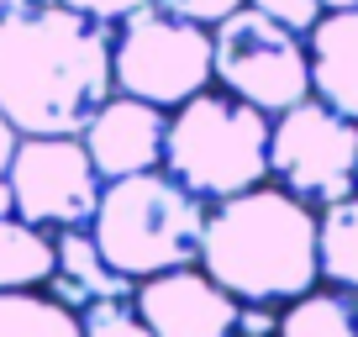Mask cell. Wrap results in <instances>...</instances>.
<instances>
[{"mask_svg": "<svg viewBox=\"0 0 358 337\" xmlns=\"http://www.w3.org/2000/svg\"><path fill=\"white\" fill-rule=\"evenodd\" d=\"M132 301L153 337H237V295H227L201 264L137 280Z\"/></svg>", "mask_w": 358, "mask_h": 337, "instance_id": "9", "label": "cell"}, {"mask_svg": "<svg viewBox=\"0 0 358 337\" xmlns=\"http://www.w3.org/2000/svg\"><path fill=\"white\" fill-rule=\"evenodd\" d=\"M0 337H85V327H79V311H69L48 290H6Z\"/></svg>", "mask_w": 358, "mask_h": 337, "instance_id": "16", "label": "cell"}, {"mask_svg": "<svg viewBox=\"0 0 358 337\" xmlns=\"http://www.w3.org/2000/svg\"><path fill=\"white\" fill-rule=\"evenodd\" d=\"M164 132H169V111L116 90L85 122L79 143L90 148L101 180L111 185V180H127V174H143V168H164Z\"/></svg>", "mask_w": 358, "mask_h": 337, "instance_id": "10", "label": "cell"}, {"mask_svg": "<svg viewBox=\"0 0 358 337\" xmlns=\"http://www.w3.org/2000/svg\"><path fill=\"white\" fill-rule=\"evenodd\" d=\"M58 6H69V11H79V16H95V22H106V27H122L132 11H143L153 0H58Z\"/></svg>", "mask_w": 358, "mask_h": 337, "instance_id": "21", "label": "cell"}, {"mask_svg": "<svg viewBox=\"0 0 358 337\" xmlns=\"http://www.w3.org/2000/svg\"><path fill=\"white\" fill-rule=\"evenodd\" d=\"M237 337H280V306L237 301Z\"/></svg>", "mask_w": 358, "mask_h": 337, "instance_id": "20", "label": "cell"}, {"mask_svg": "<svg viewBox=\"0 0 358 337\" xmlns=\"http://www.w3.org/2000/svg\"><path fill=\"white\" fill-rule=\"evenodd\" d=\"M53 269H58L53 232L22 222V216H6L0 222V295L6 290H48Z\"/></svg>", "mask_w": 358, "mask_h": 337, "instance_id": "13", "label": "cell"}, {"mask_svg": "<svg viewBox=\"0 0 358 337\" xmlns=\"http://www.w3.org/2000/svg\"><path fill=\"white\" fill-rule=\"evenodd\" d=\"M116 27L37 0L0 16V111L22 137H79L116 95Z\"/></svg>", "mask_w": 358, "mask_h": 337, "instance_id": "1", "label": "cell"}, {"mask_svg": "<svg viewBox=\"0 0 358 337\" xmlns=\"http://www.w3.org/2000/svg\"><path fill=\"white\" fill-rule=\"evenodd\" d=\"M306 53H311V95L337 116L358 122V6L327 11L306 32Z\"/></svg>", "mask_w": 358, "mask_h": 337, "instance_id": "11", "label": "cell"}, {"mask_svg": "<svg viewBox=\"0 0 358 337\" xmlns=\"http://www.w3.org/2000/svg\"><path fill=\"white\" fill-rule=\"evenodd\" d=\"M206 211L211 206L195 190H185L169 168H143V174L106 185L90 237H95V248L106 253V264L116 274L153 280L164 269L201 264Z\"/></svg>", "mask_w": 358, "mask_h": 337, "instance_id": "3", "label": "cell"}, {"mask_svg": "<svg viewBox=\"0 0 358 337\" xmlns=\"http://www.w3.org/2000/svg\"><path fill=\"white\" fill-rule=\"evenodd\" d=\"M280 337H358V295L316 285L280 306Z\"/></svg>", "mask_w": 358, "mask_h": 337, "instance_id": "14", "label": "cell"}, {"mask_svg": "<svg viewBox=\"0 0 358 337\" xmlns=\"http://www.w3.org/2000/svg\"><path fill=\"white\" fill-rule=\"evenodd\" d=\"M53 248H58V269L48 280V295L64 301L69 311H85L95 301H122V295L137 290V280L116 274L106 264V253L95 248L90 227H69V232H53Z\"/></svg>", "mask_w": 358, "mask_h": 337, "instance_id": "12", "label": "cell"}, {"mask_svg": "<svg viewBox=\"0 0 358 337\" xmlns=\"http://www.w3.org/2000/svg\"><path fill=\"white\" fill-rule=\"evenodd\" d=\"M316 259H322V285L358 295V190L348 195V201L322 206Z\"/></svg>", "mask_w": 358, "mask_h": 337, "instance_id": "15", "label": "cell"}, {"mask_svg": "<svg viewBox=\"0 0 358 337\" xmlns=\"http://www.w3.org/2000/svg\"><path fill=\"white\" fill-rule=\"evenodd\" d=\"M6 180L16 195V216L43 232L90 227L106 195L101 168L79 137H22Z\"/></svg>", "mask_w": 358, "mask_h": 337, "instance_id": "8", "label": "cell"}, {"mask_svg": "<svg viewBox=\"0 0 358 337\" xmlns=\"http://www.w3.org/2000/svg\"><path fill=\"white\" fill-rule=\"evenodd\" d=\"M111 74H116L122 95H137V101L158 106V111H174L190 95H201L206 85H216L211 27L169 16L158 6H143V11H132L116 27Z\"/></svg>", "mask_w": 358, "mask_h": 337, "instance_id": "5", "label": "cell"}, {"mask_svg": "<svg viewBox=\"0 0 358 337\" xmlns=\"http://www.w3.org/2000/svg\"><path fill=\"white\" fill-rule=\"evenodd\" d=\"M22 6H37V0H0V16H6V11H22Z\"/></svg>", "mask_w": 358, "mask_h": 337, "instance_id": "24", "label": "cell"}, {"mask_svg": "<svg viewBox=\"0 0 358 337\" xmlns=\"http://www.w3.org/2000/svg\"><path fill=\"white\" fill-rule=\"evenodd\" d=\"M248 6H253V11H264V16H274L280 27H290V32H301V37L327 16L322 0H248Z\"/></svg>", "mask_w": 358, "mask_h": 337, "instance_id": "18", "label": "cell"}, {"mask_svg": "<svg viewBox=\"0 0 358 337\" xmlns=\"http://www.w3.org/2000/svg\"><path fill=\"white\" fill-rule=\"evenodd\" d=\"M16 143H22V132H16V127L6 122V111H0V180H6V168H11V158H16Z\"/></svg>", "mask_w": 358, "mask_h": 337, "instance_id": "22", "label": "cell"}, {"mask_svg": "<svg viewBox=\"0 0 358 337\" xmlns=\"http://www.w3.org/2000/svg\"><path fill=\"white\" fill-rule=\"evenodd\" d=\"M268 132L274 116L237 101L222 85H206L185 106L169 111L164 168L206 206L232 201L268 180Z\"/></svg>", "mask_w": 358, "mask_h": 337, "instance_id": "4", "label": "cell"}, {"mask_svg": "<svg viewBox=\"0 0 358 337\" xmlns=\"http://www.w3.org/2000/svg\"><path fill=\"white\" fill-rule=\"evenodd\" d=\"M16 216V195H11V180H0V222Z\"/></svg>", "mask_w": 358, "mask_h": 337, "instance_id": "23", "label": "cell"}, {"mask_svg": "<svg viewBox=\"0 0 358 337\" xmlns=\"http://www.w3.org/2000/svg\"><path fill=\"white\" fill-rule=\"evenodd\" d=\"M322 6H327V11H353L358 0H322Z\"/></svg>", "mask_w": 358, "mask_h": 337, "instance_id": "25", "label": "cell"}, {"mask_svg": "<svg viewBox=\"0 0 358 337\" xmlns=\"http://www.w3.org/2000/svg\"><path fill=\"white\" fill-rule=\"evenodd\" d=\"M158 11L169 16H185V22H201V27H222L232 11H243L248 0H153Z\"/></svg>", "mask_w": 358, "mask_h": 337, "instance_id": "19", "label": "cell"}, {"mask_svg": "<svg viewBox=\"0 0 358 337\" xmlns=\"http://www.w3.org/2000/svg\"><path fill=\"white\" fill-rule=\"evenodd\" d=\"M268 180L306 206H332L358 190V122L311 101L274 116L268 132Z\"/></svg>", "mask_w": 358, "mask_h": 337, "instance_id": "7", "label": "cell"}, {"mask_svg": "<svg viewBox=\"0 0 358 337\" xmlns=\"http://www.w3.org/2000/svg\"><path fill=\"white\" fill-rule=\"evenodd\" d=\"M79 327H85V337H153V327L143 322L132 295L85 306V311H79Z\"/></svg>", "mask_w": 358, "mask_h": 337, "instance_id": "17", "label": "cell"}, {"mask_svg": "<svg viewBox=\"0 0 358 337\" xmlns=\"http://www.w3.org/2000/svg\"><path fill=\"white\" fill-rule=\"evenodd\" d=\"M211 48H216V85L232 90L237 101L258 106L268 116L311 101V53H306V37L280 27L274 16L243 6L222 27H211Z\"/></svg>", "mask_w": 358, "mask_h": 337, "instance_id": "6", "label": "cell"}, {"mask_svg": "<svg viewBox=\"0 0 358 337\" xmlns=\"http://www.w3.org/2000/svg\"><path fill=\"white\" fill-rule=\"evenodd\" d=\"M316 227H322L316 206L295 201L290 190L264 180L206 211L201 269L237 301L285 306L322 285Z\"/></svg>", "mask_w": 358, "mask_h": 337, "instance_id": "2", "label": "cell"}]
</instances>
